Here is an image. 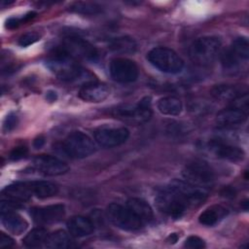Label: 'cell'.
Masks as SVG:
<instances>
[{
  "instance_id": "obj_32",
  "label": "cell",
  "mask_w": 249,
  "mask_h": 249,
  "mask_svg": "<svg viewBox=\"0 0 249 249\" xmlns=\"http://www.w3.org/2000/svg\"><path fill=\"white\" fill-rule=\"evenodd\" d=\"M27 148L26 146H18V147H15L11 153H10V158L14 160H19V159H22L24 158L26 155H27Z\"/></svg>"
},
{
  "instance_id": "obj_12",
  "label": "cell",
  "mask_w": 249,
  "mask_h": 249,
  "mask_svg": "<svg viewBox=\"0 0 249 249\" xmlns=\"http://www.w3.org/2000/svg\"><path fill=\"white\" fill-rule=\"evenodd\" d=\"M129 137V130L124 126H103L94 131V140L104 148H112L124 144Z\"/></svg>"
},
{
  "instance_id": "obj_18",
  "label": "cell",
  "mask_w": 249,
  "mask_h": 249,
  "mask_svg": "<svg viewBox=\"0 0 249 249\" xmlns=\"http://www.w3.org/2000/svg\"><path fill=\"white\" fill-rule=\"evenodd\" d=\"M3 196L14 202H23L33 196L31 182H18L7 186L2 191Z\"/></svg>"
},
{
  "instance_id": "obj_6",
  "label": "cell",
  "mask_w": 249,
  "mask_h": 249,
  "mask_svg": "<svg viewBox=\"0 0 249 249\" xmlns=\"http://www.w3.org/2000/svg\"><path fill=\"white\" fill-rule=\"evenodd\" d=\"M110 114L121 121L133 124H143L148 122L152 117L151 98L146 96L137 104L121 105L111 109Z\"/></svg>"
},
{
  "instance_id": "obj_19",
  "label": "cell",
  "mask_w": 249,
  "mask_h": 249,
  "mask_svg": "<svg viewBox=\"0 0 249 249\" xmlns=\"http://www.w3.org/2000/svg\"><path fill=\"white\" fill-rule=\"evenodd\" d=\"M1 222L5 229L14 234H20L24 232L28 227L26 220L13 209L1 211Z\"/></svg>"
},
{
  "instance_id": "obj_24",
  "label": "cell",
  "mask_w": 249,
  "mask_h": 249,
  "mask_svg": "<svg viewBox=\"0 0 249 249\" xmlns=\"http://www.w3.org/2000/svg\"><path fill=\"white\" fill-rule=\"evenodd\" d=\"M159 111L167 116H177L182 112L183 103L176 96H164L158 101Z\"/></svg>"
},
{
  "instance_id": "obj_30",
  "label": "cell",
  "mask_w": 249,
  "mask_h": 249,
  "mask_svg": "<svg viewBox=\"0 0 249 249\" xmlns=\"http://www.w3.org/2000/svg\"><path fill=\"white\" fill-rule=\"evenodd\" d=\"M184 246L190 249H201L205 247V242L196 235H191L186 239Z\"/></svg>"
},
{
  "instance_id": "obj_2",
  "label": "cell",
  "mask_w": 249,
  "mask_h": 249,
  "mask_svg": "<svg viewBox=\"0 0 249 249\" xmlns=\"http://www.w3.org/2000/svg\"><path fill=\"white\" fill-rule=\"evenodd\" d=\"M47 67L63 81H77L84 77L86 71L76 59L57 50L50 55L46 61Z\"/></svg>"
},
{
  "instance_id": "obj_28",
  "label": "cell",
  "mask_w": 249,
  "mask_h": 249,
  "mask_svg": "<svg viewBox=\"0 0 249 249\" xmlns=\"http://www.w3.org/2000/svg\"><path fill=\"white\" fill-rule=\"evenodd\" d=\"M48 231L42 228H36L30 231L23 238L24 246L28 248H38L46 244L48 238Z\"/></svg>"
},
{
  "instance_id": "obj_8",
  "label": "cell",
  "mask_w": 249,
  "mask_h": 249,
  "mask_svg": "<svg viewBox=\"0 0 249 249\" xmlns=\"http://www.w3.org/2000/svg\"><path fill=\"white\" fill-rule=\"evenodd\" d=\"M108 220L117 228L124 231H136L145 224L125 205L111 203L106 208Z\"/></svg>"
},
{
  "instance_id": "obj_14",
  "label": "cell",
  "mask_w": 249,
  "mask_h": 249,
  "mask_svg": "<svg viewBox=\"0 0 249 249\" xmlns=\"http://www.w3.org/2000/svg\"><path fill=\"white\" fill-rule=\"evenodd\" d=\"M30 216L38 225H50L63 219L65 207L63 204L37 206L30 209Z\"/></svg>"
},
{
  "instance_id": "obj_5",
  "label": "cell",
  "mask_w": 249,
  "mask_h": 249,
  "mask_svg": "<svg viewBox=\"0 0 249 249\" xmlns=\"http://www.w3.org/2000/svg\"><path fill=\"white\" fill-rule=\"evenodd\" d=\"M149 62L163 73L177 74L184 67V61L173 50L165 47H157L147 53Z\"/></svg>"
},
{
  "instance_id": "obj_31",
  "label": "cell",
  "mask_w": 249,
  "mask_h": 249,
  "mask_svg": "<svg viewBox=\"0 0 249 249\" xmlns=\"http://www.w3.org/2000/svg\"><path fill=\"white\" fill-rule=\"evenodd\" d=\"M40 38V36L35 33V32H27L25 34H23L19 40H18V44L21 47H27L33 43H35L36 41H38Z\"/></svg>"
},
{
  "instance_id": "obj_9",
  "label": "cell",
  "mask_w": 249,
  "mask_h": 249,
  "mask_svg": "<svg viewBox=\"0 0 249 249\" xmlns=\"http://www.w3.org/2000/svg\"><path fill=\"white\" fill-rule=\"evenodd\" d=\"M66 155L74 159H83L95 152L92 139L82 131H72L62 143Z\"/></svg>"
},
{
  "instance_id": "obj_10",
  "label": "cell",
  "mask_w": 249,
  "mask_h": 249,
  "mask_svg": "<svg viewBox=\"0 0 249 249\" xmlns=\"http://www.w3.org/2000/svg\"><path fill=\"white\" fill-rule=\"evenodd\" d=\"M249 43L245 37L236 38L222 55V65L226 71L235 72L248 61Z\"/></svg>"
},
{
  "instance_id": "obj_3",
  "label": "cell",
  "mask_w": 249,
  "mask_h": 249,
  "mask_svg": "<svg viewBox=\"0 0 249 249\" xmlns=\"http://www.w3.org/2000/svg\"><path fill=\"white\" fill-rule=\"evenodd\" d=\"M221 40L216 36H203L195 40L189 49L190 59L198 66H209L218 57Z\"/></svg>"
},
{
  "instance_id": "obj_25",
  "label": "cell",
  "mask_w": 249,
  "mask_h": 249,
  "mask_svg": "<svg viewBox=\"0 0 249 249\" xmlns=\"http://www.w3.org/2000/svg\"><path fill=\"white\" fill-rule=\"evenodd\" d=\"M109 49L114 53H122V54L134 53L137 49V45L132 38L123 36V37H117L112 39L109 42Z\"/></svg>"
},
{
  "instance_id": "obj_15",
  "label": "cell",
  "mask_w": 249,
  "mask_h": 249,
  "mask_svg": "<svg viewBox=\"0 0 249 249\" xmlns=\"http://www.w3.org/2000/svg\"><path fill=\"white\" fill-rule=\"evenodd\" d=\"M208 151L218 159L231 161H239L244 158V151L235 145L221 139H212L207 143Z\"/></svg>"
},
{
  "instance_id": "obj_4",
  "label": "cell",
  "mask_w": 249,
  "mask_h": 249,
  "mask_svg": "<svg viewBox=\"0 0 249 249\" xmlns=\"http://www.w3.org/2000/svg\"><path fill=\"white\" fill-rule=\"evenodd\" d=\"M182 175L187 183L204 190L212 187L216 179L213 168L201 160H194L188 162L182 171Z\"/></svg>"
},
{
  "instance_id": "obj_13",
  "label": "cell",
  "mask_w": 249,
  "mask_h": 249,
  "mask_svg": "<svg viewBox=\"0 0 249 249\" xmlns=\"http://www.w3.org/2000/svg\"><path fill=\"white\" fill-rule=\"evenodd\" d=\"M33 166L47 176H58L66 173L69 166L63 160L50 155H39L33 160Z\"/></svg>"
},
{
  "instance_id": "obj_37",
  "label": "cell",
  "mask_w": 249,
  "mask_h": 249,
  "mask_svg": "<svg viewBox=\"0 0 249 249\" xmlns=\"http://www.w3.org/2000/svg\"><path fill=\"white\" fill-rule=\"evenodd\" d=\"M177 239H178V236H177L176 233H171V234L169 235V237H168V240H171V241H169L170 243H171V242H172V243H175V242L177 241Z\"/></svg>"
},
{
  "instance_id": "obj_11",
  "label": "cell",
  "mask_w": 249,
  "mask_h": 249,
  "mask_svg": "<svg viewBox=\"0 0 249 249\" xmlns=\"http://www.w3.org/2000/svg\"><path fill=\"white\" fill-rule=\"evenodd\" d=\"M111 78L122 84H128L136 81L139 69L136 63L126 57H116L111 60L109 65Z\"/></svg>"
},
{
  "instance_id": "obj_17",
  "label": "cell",
  "mask_w": 249,
  "mask_h": 249,
  "mask_svg": "<svg viewBox=\"0 0 249 249\" xmlns=\"http://www.w3.org/2000/svg\"><path fill=\"white\" fill-rule=\"evenodd\" d=\"M110 95V89L104 83L89 82L79 90V97L87 102H101Z\"/></svg>"
},
{
  "instance_id": "obj_20",
  "label": "cell",
  "mask_w": 249,
  "mask_h": 249,
  "mask_svg": "<svg viewBox=\"0 0 249 249\" xmlns=\"http://www.w3.org/2000/svg\"><path fill=\"white\" fill-rule=\"evenodd\" d=\"M68 232L75 237H84L90 234L94 230L92 221L85 216L77 215L71 217L67 221Z\"/></svg>"
},
{
  "instance_id": "obj_23",
  "label": "cell",
  "mask_w": 249,
  "mask_h": 249,
  "mask_svg": "<svg viewBox=\"0 0 249 249\" xmlns=\"http://www.w3.org/2000/svg\"><path fill=\"white\" fill-rule=\"evenodd\" d=\"M228 210L221 205H212L206 208L198 217V222L206 227H212L225 218Z\"/></svg>"
},
{
  "instance_id": "obj_16",
  "label": "cell",
  "mask_w": 249,
  "mask_h": 249,
  "mask_svg": "<svg viewBox=\"0 0 249 249\" xmlns=\"http://www.w3.org/2000/svg\"><path fill=\"white\" fill-rule=\"evenodd\" d=\"M247 120V112L236 107L221 110L216 116V124L221 128H233L241 125Z\"/></svg>"
},
{
  "instance_id": "obj_27",
  "label": "cell",
  "mask_w": 249,
  "mask_h": 249,
  "mask_svg": "<svg viewBox=\"0 0 249 249\" xmlns=\"http://www.w3.org/2000/svg\"><path fill=\"white\" fill-rule=\"evenodd\" d=\"M211 93L216 99L232 102L234 99L242 94V91H240L237 88L231 85H219L212 89Z\"/></svg>"
},
{
  "instance_id": "obj_26",
  "label": "cell",
  "mask_w": 249,
  "mask_h": 249,
  "mask_svg": "<svg viewBox=\"0 0 249 249\" xmlns=\"http://www.w3.org/2000/svg\"><path fill=\"white\" fill-rule=\"evenodd\" d=\"M31 182V188L33 192V196L40 197V198H46L55 196L58 193V187L50 181H30Z\"/></svg>"
},
{
  "instance_id": "obj_36",
  "label": "cell",
  "mask_w": 249,
  "mask_h": 249,
  "mask_svg": "<svg viewBox=\"0 0 249 249\" xmlns=\"http://www.w3.org/2000/svg\"><path fill=\"white\" fill-rule=\"evenodd\" d=\"M47 98L50 100V101H54L55 98H56V94L54 91H48L47 93Z\"/></svg>"
},
{
  "instance_id": "obj_1",
  "label": "cell",
  "mask_w": 249,
  "mask_h": 249,
  "mask_svg": "<svg viewBox=\"0 0 249 249\" xmlns=\"http://www.w3.org/2000/svg\"><path fill=\"white\" fill-rule=\"evenodd\" d=\"M206 197V190L195 187L186 181L173 180L159 191L156 196V203L162 213L173 219H178L188 210L202 204Z\"/></svg>"
},
{
  "instance_id": "obj_35",
  "label": "cell",
  "mask_w": 249,
  "mask_h": 249,
  "mask_svg": "<svg viewBox=\"0 0 249 249\" xmlns=\"http://www.w3.org/2000/svg\"><path fill=\"white\" fill-rule=\"evenodd\" d=\"M45 144V138L43 136H39L37 137L34 142H33V146L36 148V149H40L41 147H43V145Z\"/></svg>"
},
{
  "instance_id": "obj_29",
  "label": "cell",
  "mask_w": 249,
  "mask_h": 249,
  "mask_svg": "<svg viewBox=\"0 0 249 249\" xmlns=\"http://www.w3.org/2000/svg\"><path fill=\"white\" fill-rule=\"evenodd\" d=\"M70 10L84 15H92L100 12V6L89 2H75L70 6Z\"/></svg>"
},
{
  "instance_id": "obj_22",
  "label": "cell",
  "mask_w": 249,
  "mask_h": 249,
  "mask_svg": "<svg viewBox=\"0 0 249 249\" xmlns=\"http://www.w3.org/2000/svg\"><path fill=\"white\" fill-rule=\"evenodd\" d=\"M126 206L144 223H149L154 216L152 207L142 198L132 197L126 201Z\"/></svg>"
},
{
  "instance_id": "obj_7",
  "label": "cell",
  "mask_w": 249,
  "mask_h": 249,
  "mask_svg": "<svg viewBox=\"0 0 249 249\" xmlns=\"http://www.w3.org/2000/svg\"><path fill=\"white\" fill-rule=\"evenodd\" d=\"M55 50L68 54L76 60L84 59L89 61H95L98 57V52L93 45L76 36H69L64 38Z\"/></svg>"
},
{
  "instance_id": "obj_33",
  "label": "cell",
  "mask_w": 249,
  "mask_h": 249,
  "mask_svg": "<svg viewBox=\"0 0 249 249\" xmlns=\"http://www.w3.org/2000/svg\"><path fill=\"white\" fill-rule=\"evenodd\" d=\"M18 124V118L16 115H13V114H10L6 117L5 121H4V124H3V129L5 131H11L12 129H14L16 127Z\"/></svg>"
},
{
  "instance_id": "obj_34",
  "label": "cell",
  "mask_w": 249,
  "mask_h": 249,
  "mask_svg": "<svg viewBox=\"0 0 249 249\" xmlns=\"http://www.w3.org/2000/svg\"><path fill=\"white\" fill-rule=\"evenodd\" d=\"M14 239L4 232H0V247H12L14 246Z\"/></svg>"
},
{
  "instance_id": "obj_21",
  "label": "cell",
  "mask_w": 249,
  "mask_h": 249,
  "mask_svg": "<svg viewBox=\"0 0 249 249\" xmlns=\"http://www.w3.org/2000/svg\"><path fill=\"white\" fill-rule=\"evenodd\" d=\"M45 246L51 249H65L75 247L76 244L74 243L72 235L69 232L58 230L49 233Z\"/></svg>"
}]
</instances>
